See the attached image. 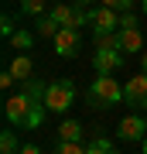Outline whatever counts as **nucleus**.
Instances as JSON below:
<instances>
[{
    "label": "nucleus",
    "instance_id": "1",
    "mask_svg": "<svg viewBox=\"0 0 147 154\" xmlns=\"http://www.w3.org/2000/svg\"><path fill=\"white\" fill-rule=\"evenodd\" d=\"M44 89H48V82H38V79L21 82V93L7 96V103H4L7 123L21 127V130H38L44 123V113H48V106H44Z\"/></svg>",
    "mask_w": 147,
    "mask_h": 154
},
{
    "label": "nucleus",
    "instance_id": "2",
    "mask_svg": "<svg viewBox=\"0 0 147 154\" xmlns=\"http://www.w3.org/2000/svg\"><path fill=\"white\" fill-rule=\"evenodd\" d=\"M123 99H127L123 86L116 82L113 75H96L93 86H89V93H86V103L93 106V110H113V106H120Z\"/></svg>",
    "mask_w": 147,
    "mask_h": 154
},
{
    "label": "nucleus",
    "instance_id": "3",
    "mask_svg": "<svg viewBox=\"0 0 147 154\" xmlns=\"http://www.w3.org/2000/svg\"><path fill=\"white\" fill-rule=\"evenodd\" d=\"M75 96H79V89L72 79H55L44 89V106H48V113H65L69 106H75Z\"/></svg>",
    "mask_w": 147,
    "mask_h": 154
},
{
    "label": "nucleus",
    "instance_id": "4",
    "mask_svg": "<svg viewBox=\"0 0 147 154\" xmlns=\"http://www.w3.org/2000/svg\"><path fill=\"white\" fill-rule=\"evenodd\" d=\"M123 96H127L130 106H137V110L147 113V72H137L130 82L123 86Z\"/></svg>",
    "mask_w": 147,
    "mask_h": 154
},
{
    "label": "nucleus",
    "instance_id": "5",
    "mask_svg": "<svg viewBox=\"0 0 147 154\" xmlns=\"http://www.w3.org/2000/svg\"><path fill=\"white\" fill-rule=\"evenodd\" d=\"M51 48H55V55H62V58L79 55V31H75V28H62V31L51 38Z\"/></svg>",
    "mask_w": 147,
    "mask_h": 154
},
{
    "label": "nucleus",
    "instance_id": "6",
    "mask_svg": "<svg viewBox=\"0 0 147 154\" xmlns=\"http://www.w3.org/2000/svg\"><path fill=\"white\" fill-rule=\"evenodd\" d=\"M109 31H120V11H113V7H99L93 14V34H109Z\"/></svg>",
    "mask_w": 147,
    "mask_h": 154
},
{
    "label": "nucleus",
    "instance_id": "7",
    "mask_svg": "<svg viewBox=\"0 0 147 154\" xmlns=\"http://www.w3.org/2000/svg\"><path fill=\"white\" fill-rule=\"evenodd\" d=\"M93 65H96V75H113V72L123 69V51H99L96 48Z\"/></svg>",
    "mask_w": 147,
    "mask_h": 154
},
{
    "label": "nucleus",
    "instance_id": "8",
    "mask_svg": "<svg viewBox=\"0 0 147 154\" xmlns=\"http://www.w3.org/2000/svg\"><path fill=\"white\" fill-rule=\"evenodd\" d=\"M120 137L123 140H144L147 137V120H144L140 113L123 116V120H120Z\"/></svg>",
    "mask_w": 147,
    "mask_h": 154
},
{
    "label": "nucleus",
    "instance_id": "9",
    "mask_svg": "<svg viewBox=\"0 0 147 154\" xmlns=\"http://www.w3.org/2000/svg\"><path fill=\"white\" fill-rule=\"evenodd\" d=\"M120 51H144V34L140 28H120Z\"/></svg>",
    "mask_w": 147,
    "mask_h": 154
},
{
    "label": "nucleus",
    "instance_id": "10",
    "mask_svg": "<svg viewBox=\"0 0 147 154\" xmlns=\"http://www.w3.org/2000/svg\"><path fill=\"white\" fill-rule=\"evenodd\" d=\"M7 72H11L17 82H27V79H31V72H34V62H31V58H27L24 51H21V55H17L11 65H7Z\"/></svg>",
    "mask_w": 147,
    "mask_h": 154
},
{
    "label": "nucleus",
    "instance_id": "11",
    "mask_svg": "<svg viewBox=\"0 0 147 154\" xmlns=\"http://www.w3.org/2000/svg\"><path fill=\"white\" fill-rule=\"evenodd\" d=\"M58 31H62V24L55 21L51 14H41V17H38V24H34V34H38V38H55Z\"/></svg>",
    "mask_w": 147,
    "mask_h": 154
},
{
    "label": "nucleus",
    "instance_id": "12",
    "mask_svg": "<svg viewBox=\"0 0 147 154\" xmlns=\"http://www.w3.org/2000/svg\"><path fill=\"white\" fill-rule=\"evenodd\" d=\"M48 14H51L55 21L62 24V28H72V17H75V7H72V4H65V0H58V4H55V7H51Z\"/></svg>",
    "mask_w": 147,
    "mask_h": 154
},
{
    "label": "nucleus",
    "instance_id": "13",
    "mask_svg": "<svg viewBox=\"0 0 147 154\" xmlns=\"http://www.w3.org/2000/svg\"><path fill=\"white\" fill-rule=\"evenodd\" d=\"M34 38H38L34 31H24V28H21V31H14L7 41H11V48H14V51H27V48L34 45Z\"/></svg>",
    "mask_w": 147,
    "mask_h": 154
},
{
    "label": "nucleus",
    "instance_id": "14",
    "mask_svg": "<svg viewBox=\"0 0 147 154\" xmlns=\"http://www.w3.org/2000/svg\"><path fill=\"white\" fill-rule=\"evenodd\" d=\"M0 154H21V140H17L14 127H7V130L0 134Z\"/></svg>",
    "mask_w": 147,
    "mask_h": 154
},
{
    "label": "nucleus",
    "instance_id": "15",
    "mask_svg": "<svg viewBox=\"0 0 147 154\" xmlns=\"http://www.w3.org/2000/svg\"><path fill=\"white\" fill-rule=\"evenodd\" d=\"M82 137V123L79 120H65L58 127V140H79Z\"/></svg>",
    "mask_w": 147,
    "mask_h": 154
},
{
    "label": "nucleus",
    "instance_id": "16",
    "mask_svg": "<svg viewBox=\"0 0 147 154\" xmlns=\"http://www.w3.org/2000/svg\"><path fill=\"white\" fill-rule=\"evenodd\" d=\"M86 154H116V147H113V140H106V137H93L86 144Z\"/></svg>",
    "mask_w": 147,
    "mask_h": 154
},
{
    "label": "nucleus",
    "instance_id": "17",
    "mask_svg": "<svg viewBox=\"0 0 147 154\" xmlns=\"http://www.w3.org/2000/svg\"><path fill=\"white\" fill-rule=\"evenodd\" d=\"M96 48H99V51H120V31L99 34V38H96Z\"/></svg>",
    "mask_w": 147,
    "mask_h": 154
},
{
    "label": "nucleus",
    "instance_id": "18",
    "mask_svg": "<svg viewBox=\"0 0 147 154\" xmlns=\"http://www.w3.org/2000/svg\"><path fill=\"white\" fill-rule=\"evenodd\" d=\"M51 154H86V147H82L79 140H58L51 147Z\"/></svg>",
    "mask_w": 147,
    "mask_h": 154
},
{
    "label": "nucleus",
    "instance_id": "19",
    "mask_svg": "<svg viewBox=\"0 0 147 154\" xmlns=\"http://www.w3.org/2000/svg\"><path fill=\"white\" fill-rule=\"evenodd\" d=\"M44 4H48V0H21V14L41 17V14H44Z\"/></svg>",
    "mask_w": 147,
    "mask_h": 154
},
{
    "label": "nucleus",
    "instance_id": "20",
    "mask_svg": "<svg viewBox=\"0 0 147 154\" xmlns=\"http://www.w3.org/2000/svg\"><path fill=\"white\" fill-rule=\"evenodd\" d=\"M103 7H113V11L127 14V11H133V0H103Z\"/></svg>",
    "mask_w": 147,
    "mask_h": 154
},
{
    "label": "nucleus",
    "instance_id": "21",
    "mask_svg": "<svg viewBox=\"0 0 147 154\" xmlns=\"http://www.w3.org/2000/svg\"><path fill=\"white\" fill-rule=\"evenodd\" d=\"M0 34H4V38H11V34H14V17H11V14L0 17Z\"/></svg>",
    "mask_w": 147,
    "mask_h": 154
},
{
    "label": "nucleus",
    "instance_id": "22",
    "mask_svg": "<svg viewBox=\"0 0 147 154\" xmlns=\"http://www.w3.org/2000/svg\"><path fill=\"white\" fill-rule=\"evenodd\" d=\"M120 28H137V14H133V11L120 14Z\"/></svg>",
    "mask_w": 147,
    "mask_h": 154
},
{
    "label": "nucleus",
    "instance_id": "23",
    "mask_svg": "<svg viewBox=\"0 0 147 154\" xmlns=\"http://www.w3.org/2000/svg\"><path fill=\"white\" fill-rule=\"evenodd\" d=\"M14 82H17V79L11 75V72H4V75H0V89H14Z\"/></svg>",
    "mask_w": 147,
    "mask_h": 154
},
{
    "label": "nucleus",
    "instance_id": "24",
    "mask_svg": "<svg viewBox=\"0 0 147 154\" xmlns=\"http://www.w3.org/2000/svg\"><path fill=\"white\" fill-rule=\"evenodd\" d=\"M21 154H41V147H38V144H24Z\"/></svg>",
    "mask_w": 147,
    "mask_h": 154
},
{
    "label": "nucleus",
    "instance_id": "25",
    "mask_svg": "<svg viewBox=\"0 0 147 154\" xmlns=\"http://www.w3.org/2000/svg\"><path fill=\"white\" fill-rule=\"evenodd\" d=\"M140 72H147V51H140Z\"/></svg>",
    "mask_w": 147,
    "mask_h": 154
},
{
    "label": "nucleus",
    "instance_id": "26",
    "mask_svg": "<svg viewBox=\"0 0 147 154\" xmlns=\"http://www.w3.org/2000/svg\"><path fill=\"white\" fill-rule=\"evenodd\" d=\"M89 4H93V0H75V7H89Z\"/></svg>",
    "mask_w": 147,
    "mask_h": 154
},
{
    "label": "nucleus",
    "instance_id": "27",
    "mask_svg": "<svg viewBox=\"0 0 147 154\" xmlns=\"http://www.w3.org/2000/svg\"><path fill=\"white\" fill-rule=\"evenodd\" d=\"M140 154H147V137H144V140H140Z\"/></svg>",
    "mask_w": 147,
    "mask_h": 154
},
{
    "label": "nucleus",
    "instance_id": "28",
    "mask_svg": "<svg viewBox=\"0 0 147 154\" xmlns=\"http://www.w3.org/2000/svg\"><path fill=\"white\" fill-rule=\"evenodd\" d=\"M144 14H147V0H144Z\"/></svg>",
    "mask_w": 147,
    "mask_h": 154
},
{
    "label": "nucleus",
    "instance_id": "29",
    "mask_svg": "<svg viewBox=\"0 0 147 154\" xmlns=\"http://www.w3.org/2000/svg\"><path fill=\"white\" fill-rule=\"evenodd\" d=\"M55 4H58V0H55Z\"/></svg>",
    "mask_w": 147,
    "mask_h": 154
}]
</instances>
